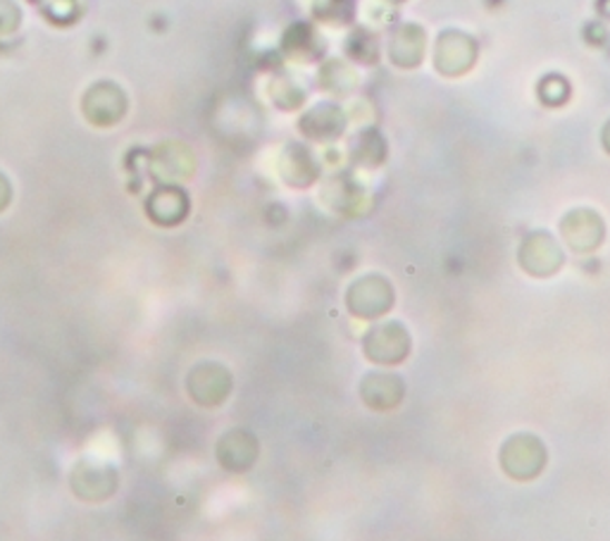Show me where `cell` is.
Masks as SVG:
<instances>
[{"mask_svg": "<svg viewBox=\"0 0 610 541\" xmlns=\"http://www.w3.org/2000/svg\"><path fill=\"white\" fill-rule=\"evenodd\" d=\"M501 470L515 482H532L549 463V451L539 436L520 432L508 436L499 453Z\"/></svg>", "mask_w": 610, "mask_h": 541, "instance_id": "6da1fadb", "label": "cell"}, {"mask_svg": "<svg viewBox=\"0 0 610 541\" xmlns=\"http://www.w3.org/2000/svg\"><path fill=\"white\" fill-rule=\"evenodd\" d=\"M129 112V98L120 83L110 79H100L83 91L81 96V115L87 122L98 129H110L120 125Z\"/></svg>", "mask_w": 610, "mask_h": 541, "instance_id": "7a4b0ae2", "label": "cell"}, {"mask_svg": "<svg viewBox=\"0 0 610 541\" xmlns=\"http://www.w3.org/2000/svg\"><path fill=\"white\" fill-rule=\"evenodd\" d=\"M413 340L399 319H384V323L372 325L363 340V351L367 361L377 365H401L411 356Z\"/></svg>", "mask_w": 610, "mask_h": 541, "instance_id": "3957f363", "label": "cell"}, {"mask_svg": "<svg viewBox=\"0 0 610 541\" xmlns=\"http://www.w3.org/2000/svg\"><path fill=\"white\" fill-rule=\"evenodd\" d=\"M394 286L384 275H365L346 292V308L358 319H377L394 308Z\"/></svg>", "mask_w": 610, "mask_h": 541, "instance_id": "277c9868", "label": "cell"}, {"mask_svg": "<svg viewBox=\"0 0 610 541\" xmlns=\"http://www.w3.org/2000/svg\"><path fill=\"white\" fill-rule=\"evenodd\" d=\"M518 263L528 275H532L537 279H547L563 269L565 250L561 244L555 242L553 234L530 232L520 244Z\"/></svg>", "mask_w": 610, "mask_h": 541, "instance_id": "5b68a950", "label": "cell"}, {"mask_svg": "<svg viewBox=\"0 0 610 541\" xmlns=\"http://www.w3.org/2000/svg\"><path fill=\"white\" fill-rule=\"evenodd\" d=\"M234 388L232 372L215 361L196 363L189 375H186V392L191 401L203 405V409H217L223 405Z\"/></svg>", "mask_w": 610, "mask_h": 541, "instance_id": "8992f818", "label": "cell"}, {"mask_svg": "<svg viewBox=\"0 0 610 541\" xmlns=\"http://www.w3.org/2000/svg\"><path fill=\"white\" fill-rule=\"evenodd\" d=\"M70 486L79 501L104 503L115 496L117 486H120V475H117V468L106 461L81 459L72 470Z\"/></svg>", "mask_w": 610, "mask_h": 541, "instance_id": "52a82bcc", "label": "cell"}, {"mask_svg": "<svg viewBox=\"0 0 610 541\" xmlns=\"http://www.w3.org/2000/svg\"><path fill=\"white\" fill-rule=\"evenodd\" d=\"M478 62V41L470 33L444 29L434 43V67L444 77H463Z\"/></svg>", "mask_w": 610, "mask_h": 541, "instance_id": "ba28073f", "label": "cell"}, {"mask_svg": "<svg viewBox=\"0 0 610 541\" xmlns=\"http://www.w3.org/2000/svg\"><path fill=\"white\" fill-rule=\"evenodd\" d=\"M561 236L572 253L587 256V253H594L606 242V223L597 210L572 208L561 219Z\"/></svg>", "mask_w": 610, "mask_h": 541, "instance_id": "9c48e42d", "label": "cell"}, {"mask_svg": "<svg viewBox=\"0 0 610 541\" xmlns=\"http://www.w3.org/2000/svg\"><path fill=\"white\" fill-rule=\"evenodd\" d=\"M322 203L344 217H361L372 210V198L365 186L348 173L329 177L322 186Z\"/></svg>", "mask_w": 610, "mask_h": 541, "instance_id": "30bf717a", "label": "cell"}, {"mask_svg": "<svg viewBox=\"0 0 610 541\" xmlns=\"http://www.w3.org/2000/svg\"><path fill=\"white\" fill-rule=\"evenodd\" d=\"M215 455L223 470L232 472V475H242V472H248L256 465L260 455V444L256 434H250L248 430H229L219 436Z\"/></svg>", "mask_w": 610, "mask_h": 541, "instance_id": "8fae6325", "label": "cell"}, {"mask_svg": "<svg viewBox=\"0 0 610 541\" xmlns=\"http://www.w3.org/2000/svg\"><path fill=\"white\" fill-rule=\"evenodd\" d=\"M191 210V198L181 186L163 184L146 200V215L152 225L158 227H177L181 225Z\"/></svg>", "mask_w": 610, "mask_h": 541, "instance_id": "7c38bea8", "label": "cell"}, {"mask_svg": "<svg viewBox=\"0 0 610 541\" xmlns=\"http://www.w3.org/2000/svg\"><path fill=\"white\" fill-rule=\"evenodd\" d=\"M346 127H348V117H346L344 108L336 104H329V100H325V104H317L298 120V129L303 131V137H308L319 144L342 139Z\"/></svg>", "mask_w": 610, "mask_h": 541, "instance_id": "4fadbf2b", "label": "cell"}, {"mask_svg": "<svg viewBox=\"0 0 610 541\" xmlns=\"http://www.w3.org/2000/svg\"><path fill=\"white\" fill-rule=\"evenodd\" d=\"M279 177L292 189H311L319 177V163L313 150L303 144H286L279 156Z\"/></svg>", "mask_w": 610, "mask_h": 541, "instance_id": "5bb4252c", "label": "cell"}, {"mask_svg": "<svg viewBox=\"0 0 610 541\" xmlns=\"http://www.w3.org/2000/svg\"><path fill=\"white\" fill-rule=\"evenodd\" d=\"M358 392L367 409L386 413V411H394L396 405H401L405 396V384H403V377L394 375V372H367Z\"/></svg>", "mask_w": 610, "mask_h": 541, "instance_id": "9a60e30c", "label": "cell"}, {"mask_svg": "<svg viewBox=\"0 0 610 541\" xmlns=\"http://www.w3.org/2000/svg\"><path fill=\"white\" fill-rule=\"evenodd\" d=\"M427 53V33L415 22H405L394 29L388 39V60L401 70H415Z\"/></svg>", "mask_w": 610, "mask_h": 541, "instance_id": "2e32d148", "label": "cell"}, {"mask_svg": "<svg viewBox=\"0 0 610 541\" xmlns=\"http://www.w3.org/2000/svg\"><path fill=\"white\" fill-rule=\"evenodd\" d=\"M325 48H327V43L319 37V31L305 22L292 24L289 29H286L284 39H282L284 53L298 62L319 60L322 56H325Z\"/></svg>", "mask_w": 610, "mask_h": 541, "instance_id": "e0dca14e", "label": "cell"}, {"mask_svg": "<svg viewBox=\"0 0 610 541\" xmlns=\"http://www.w3.org/2000/svg\"><path fill=\"white\" fill-rule=\"evenodd\" d=\"M348 160L355 167L375 170L386 160V141L375 127L361 129L348 144Z\"/></svg>", "mask_w": 610, "mask_h": 541, "instance_id": "ac0fdd59", "label": "cell"}, {"mask_svg": "<svg viewBox=\"0 0 610 541\" xmlns=\"http://www.w3.org/2000/svg\"><path fill=\"white\" fill-rule=\"evenodd\" d=\"M158 177L165 179H189L194 175V156L189 148L179 144H167L158 148Z\"/></svg>", "mask_w": 610, "mask_h": 541, "instance_id": "d6986e66", "label": "cell"}, {"mask_svg": "<svg viewBox=\"0 0 610 541\" xmlns=\"http://www.w3.org/2000/svg\"><path fill=\"white\" fill-rule=\"evenodd\" d=\"M319 87L332 96H348L358 87V75L344 60H327L319 67Z\"/></svg>", "mask_w": 610, "mask_h": 541, "instance_id": "ffe728a7", "label": "cell"}, {"mask_svg": "<svg viewBox=\"0 0 610 541\" xmlns=\"http://www.w3.org/2000/svg\"><path fill=\"white\" fill-rule=\"evenodd\" d=\"M313 14L315 20L332 27L351 24L355 17V0H315Z\"/></svg>", "mask_w": 610, "mask_h": 541, "instance_id": "44dd1931", "label": "cell"}, {"mask_svg": "<svg viewBox=\"0 0 610 541\" xmlns=\"http://www.w3.org/2000/svg\"><path fill=\"white\" fill-rule=\"evenodd\" d=\"M346 53L363 65H375L380 60V43L375 33H370L367 29H355L346 39Z\"/></svg>", "mask_w": 610, "mask_h": 541, "instance_id": "7402d4cb", "label": "cell"}, {"mask_svg": "<svg viewBox=\"0 0 610 541\" xmlns=\"http://www.w3.org/2000/svg\"><path fill=\"white\" fill-rule=\"evenodd\" d=\"M269 94H273V100L275 106L282 108V110H296L305 104V91L301 83L289 77V75H282V77H275L273 87H269Z\"/></svg>", "mask_w": 610, "mask_h": 541, "instance_id": "603a6c76", "label": "cell"}, {"mask_svg": "<svg viewBox=\"0 0 610 541\" xmlns=\"http://www.w3.org/2000/svg\"><path fill=\"white\" fill-rule=\"evenodd\" d=\"M570 81L563 75H547L537 83V96L549 108H561L570 100Z\"/></svg>", "mask_w": 610, "mask_h": 541, "instance_id": "cb8c5ba5", "label": "cell"}, {"mask_svg": "<svg viewBox=\"0 0 610 541\" xmlns=\"http://www.w3.org/2000/svg\"><path fill=\"white\" fill-rule=\"evenodd\" d=\"M43 14L53 24L67 27L79 17V0H43Z\"/></svg>", "mask_w": 610, "mask_h": 541, "instance_id": "d4e9b609", "label": "cell"}, {"mask_svg": "<svg viewBox=\"0 0 610 541\" xmlns=\"http://www.w3.org/2000/svg\"><path fill=\"white\" fill-rule=\"evenodd\" d=\"M22 27V10L14 0H0V37H12Z\"/></svg>", "mask_w": 610, "mask_h": 541, "instance_id": "484cf974", "label": "cell"}, {"mask_svg": "<svg viewBox=\"0 0 610 541\" xmlns=\"http://www.w3.org/2000/svg\"><path fill=\"white\" fill-rule=\"evenodd\" d=\"M12 203V184L8 175L0 173V213H6Z\"/></svg>", "mask_w": 610, "mask_h": 541, "instance_id": "4316f807", "label": "cell"}, {"mask_svg": "<svg viewBox=\"0 0 610 541\" xmlns=\"http://www.w3.org/2000/svg\"><path fill=\"white\" fill-rule=\"evenodd\" d=\"M601 146L606 154L610 156V120L603 125V131H601Z\"/></svg>", "mask_w": 610, "mask_h": 541, "instance_id": "83f0119b", "label": "cell"}, {"mask_svg": "<svg viewBox=\"0 0 610 541\" xmlns=\"http://www.w3.org/2000/svg\"><path fill=\"white\" fill-rule=\"evenodd\" d=\"M386 3H392V6H401V3H405V0H386Z\"/></svg>", "mask_w": 610, "mask_h": 541, "instance_id": "f1b7e54d", "label": "cell"}, {"mask_svg": "<svg viewBox=\"0 0 610 541\" xmlns=\"http://www.w3.org/2000/svg\"><path fill=\"white\" fill-rule=\"evenodd\" d=\"M27 3H31V6H41L43 0H27Z\"/></svg>", "mask_w": 610, "mask_h": 541, "instance_id": "f546056e", "label": "cell"}]
</instances>
